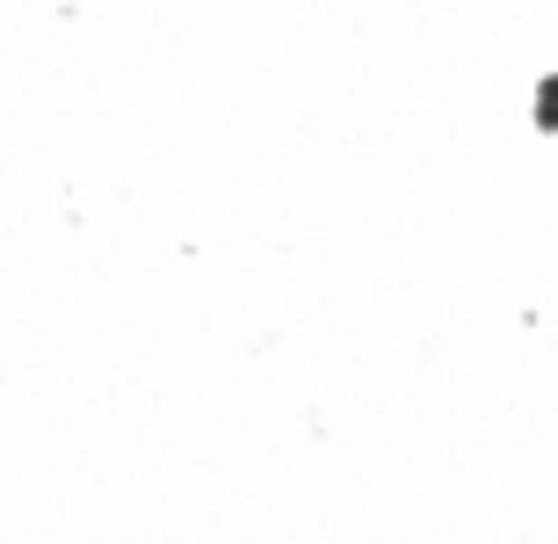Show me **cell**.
<instances>
[{
  "label": "cell",
  "mask_w": 558,
  "mask_h": 544,
  "mask_svg": "<svg viewBox=\"0 0 558 544\" xmlns=\"http://www.w3.org/2000/svg\"><path fill=\"white\" fill-rule=\"evenodd\" d=\"M530 131H537V138H558V65H544L537 87H530Z\"/></svg>",
  "instance_id": "6da1fadb"
},
{
  "label": "cell",
  "mask_w": 558,
  "mask_h": 544,
  "mask_svg": "<svg viewBox=\"0 0 558 544\" xmlns=\"http://www.w3.org/2000/svg\"><path fill=\"white\" fill-rule=\"evenodd\" d=\"M29 8H44V0H29Z\"/></svg>",
  "instance_id": "7a4b0ae2"
}]
</instances>
